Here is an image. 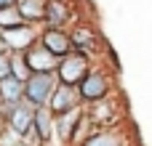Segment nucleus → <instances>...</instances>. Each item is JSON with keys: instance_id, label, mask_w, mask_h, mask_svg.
Returning a JSON list of instances; mask_svg holds the SVG:
<instances>
[{"instance_id": "1", "label": "nucleus", "mask_w": 152, "mask_h": 146, "mask_svg": "<svg viewBox=\"0 0 152 146\" xmlns=\"http://www.w3.org/2000/svg\"><path fill=\"white\" fill-rule=\"evenodd\" d=\"M27 85H24V93H27V101L32 106H43L48 101V96L53 93V80L51 74H32V77H24Z\"/></svg>"}, {"instance_id": "2", "label": "nucleus", "mask_w": 152, "mask_h": 146, "mask_svg": "<svg viewBox=\"0 0 152 146\" xmlns=\"http://www.w3.org/2000/svg\"><path fill=\"white\" fill-rule=\"evenodd\" d=\"M21 61H24V66H27L29 72H35V74H51V69L56 66V59H53L43 45L29 48L27 56H21Z\"/></svg>"}, {"instance_id": "3", "label": "nucleus", "mask_w": 152, "mask_h": 146, "mask_svg": "<svg viewBox=\"0 0 152 146\" xmlns=\"http://www.w3.org/2000/svg\"><path fill=\"white\" fill-rule=\"evenodd\" d=\"M59 74H61V85H75L86 77V56H69L59 64Z\"/></svg>"}, {"instance_id": "4", "label": "nucleus", "mask_w": 152, "mask_h": 146, "mask_svg": "<svg viewBox=\"0 0 152 146\" xmlns=\"http://www.w3.org/2000/svg\"><path fill=\"white\" fill-rule=\"evenodd\" d=\"M8 125H11V133H16L19 138L32 130V112L27 109V104L8 106Z\"/></svg>"}, {"instance_id": "5", "label": "nucleus", "mask_w": 152, "mask_h": 146, "mask_svg": "<svg viewBox=\"0 0 152 146\" xmlns=\"http://www.w3.org/2000/svg\"><path fill=\"white\" fill-rule=\"evenodd\" d=\"M80 96L86 101H99L107 96V80L102 74H86L80 80Z\"/></svg>"}, {"instance_id": "6", "label": "nucleus", "mask_w": 152, "mask_h": 146, "mask_svg": "<svg viewBox=\"0 0 152 146\" xmlns=\"http://www.w3.org/2000/svg\"><path fill=\"white\" fill-rule=\"evenodd\" d=\"M43 48L51 56H67L69 53V35H64L59 29H48L43 35Z\"/></svg>"}, {"instance_id": "7", "label": "nucleus", "mask_w": 152, "mask_h": 146, "mask_svg": "<svg viewBox=\"0 0 152 146\" xmlns=\"http://www.w3.org/2000/svg\"><path fill=\"white\" fill-rule=\"evenodd\" d=\"M43 19L48 21L51 29H56V27H61V24L69 19V8H67L61 0H45V5H43Z\"/></svg>"}, {"instance_id": "8", "label": "nucleus", "mask_w": 152, "mask_h": 146, "mask_svg": "<svg viewBox=\"0 0 152 146\" xmlns=\"http://www.w3.org/2000/svg\"><path fill=\"white\" fill-rule=\"evenodd\" d=\"M0 37H3V43H5V48L11 45V48H19V51H21V48H27V45L32 43V29L24 27V24H16V27H8Z\"/></svg>"}, {"instance_id": "9", "label": "nucleus", "mask_w": 152, "mask_h": 146, "mask_svg": "<svg viewBox=\"0 0 152 146\" xmlns=\"http://www.w3.org/2000/svg\"><path fill=\"white\" fill-rule=\"evenodd\" d=\"M75 90L69 88V85H61V88H56L53 90V96H51V109L48 112H59V114H64V112H69V109H75Z\"/></svg>"}, {"instance_id": "10", "label": "nucleus", "mask_w": 152, "mask_h": 146, "mask_svg": "<svg viewBox=\"0 0 152 146\" xmlns=\"http://www.w3.org/2000/svg\"><path fill=\"white\" fill-rule=\"evenodd\" d=\"M80 120H83V117H80L77 109H69V112L61 114V120H59V141H61V144H67V141L75 138V130H77Z\"/></svg>"}, {"instance_id": "11", "label": "nucleus", "mask_w": 152, "mask_h": 146, "mask_svg": "<svg viewBox=\"0 0 152 146\" xmlns=\"http://www.w3.org/2000/svg\"><path fill=\"white\" fill-rule=\"evenodd\" d=\"M80 146H126V138L118 130H99V133H91Z\"/></svg>"}, {"instance_id": "12", "label": "nucleus", "mask_w": 152, "mask_h": 146, "mask_svg": "<svg viewBox=\"0 0 152 146\" xmlns=\"http://www.w3.org/2000/svg\"><path fill=\"white\" fill-rule=\"evenodd\" d=\"M21 93H24V82L21 80H16V77H3L0 80V96H3V101L8 106H13Z\"/></svg>"}, {"instance_id": "13", "label": "nucleus", "mask_w": 152, "mask_h": 146, "mask_svg": "<svg viewBox=\"0 0 152 146\" xmlns=\"http://www.w3.org/2000/svg\"><path fill=\"white\" fill-rule=\"evenodd\" d=\"M51 112L45 109V106H37V112H32V128L37 130V138L40 141H48V136H51Z\"/></svg>"}, {"instance_id": "14", "label": "nucleus", "mask_w": 152, "mask_h": 146, "mask_svg": "<svg viewBox=\"0 0 152 146\" xmlns=\"http://www.w3.org/2000/svg\"><path fill=\"white\" fill-rule=\"evenodd\" d=\"M43 5L45 0H16V11L19 19H43Z\"/></svg>"}, {"instance_id": "15", "label": "nucleus", "mask_w": 152, "mask_h": 146, "mask_svg": "<svg viewBox=\"0 0 152 146\" xmlns=\"http://www.w3.org/2000/svg\"><path fill=\"white\" fill-rule=\"evenodd\" d=\"M69 45H77V48H94V32L88 29V27H80V29H75L72 35H69Z\"/></svg>"}, {"instance_id": "16", "label": "nucleus", "mask_w": 152, "mask_h": 146, "mask_svg": "<svg viewBox=\"0 0 152 146\" xmlns=\"http://www.w3.org/2000/svg\"><path fill=\"white\" fill-rule=\"evenodd\" d=\"M0 24H5V29H8V27H16V24H19V16H16L11 8H5V11H0Z\"/></svg>"}, {"instance_id": "17", "label": "nucleus", "mask_w": 152, "mask_h": 146, "mask_svg": "<svg viewBox=\"0 0 152 146\" xmlns=\"http://www.w3.org/2000/svg\"><path fill=\"white\" fill-rule=\"evenodd\" d=\"M3 77H11V59L5 53H0V80Z\"/></svg>"}, {"instance_id": "18", "label": "nucleus", "mask_w": 152, "mask_h": 146, "mask_svg": "<svg viewBox=\"0 0 152 146\" xmlns=\"http://www.w3.org/2000/svg\"><path fill=\"white\" fill-rule=\"evenodd\" d=\"M11 5H16V0H0V11H5V8H11Z\"/></svg>"}, {"instance_id": "19", "label": "nucleus", "mask_w": 152, "mask_h": 146, "mask_svg": "<svg viewBox=\"0 0 152 146\" xmlns=\"http://www.w3.org/2000/svg\"><path fill=\"white\" fill-rule=\"evenodd\" d=\"M0 53H5V43H3V37H0Z\"/></svg>"}]
</instances>
